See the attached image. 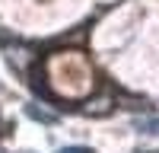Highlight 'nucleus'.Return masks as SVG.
Listing matches in <instances>:
<instances>
[{
    "instance_id": "f257e3e1",
    "label": "nucleus",
    "mask_w": 159,
    "mask_h": 153,
    "mask_svg": "<svg viewBox=\"0 0 159 153\" xmlns=\"http://www.w3.org/2000/svg\"><path fill=\"white\" fill-rule=\"evenodd\" d=\"M25 115H29V118H35V121H45V124H51V121H54V115L42 112L38 105H25Z\"/></svg>"
},
{
    "instance_id": "f03ea898",
    "label": "nucleus",
    "mask_w": 159,
    "mask_h": 153,
    "mask_svg": "<svg viewBox=\"0 0 159 153\" xmlns=\"http://www.w3.org/2000/svg\"><path fill=\"white\" fill-rule=\"evenodd\" d=\"M137 131H143V134H159V118H143V121H137Z\"/></svg>"
},
{
    "instance_id": "7ed1b4c3",
    "label": "nucleus",
    "mask_w": 159,
    "mask_h": 153,
    "mask_svg": "<svg viewBox=\"0 0 159 153\" xmlns=\"http://www.w3.org/2000/svg\"><path fill=\"white\" fill-rule=\"evenodd\" d=\"M57 153H92L89 147H64V150H57Z\"/></svg>"
}]
</instances>
